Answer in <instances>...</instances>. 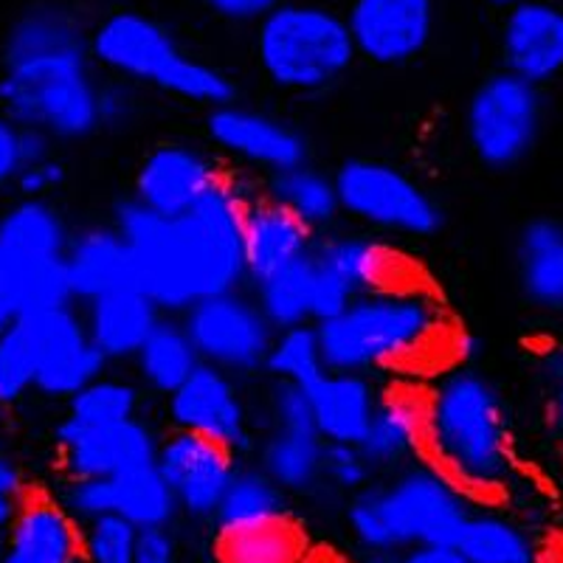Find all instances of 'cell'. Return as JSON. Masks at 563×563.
Here are the masks:
<instances>
[{
	"instance_id": "f6af8a7d",
	"label": "cell",
	"mask_w": 563,
	"mask_h": 563,
	"mask_svg": "<svg viewBox=\"0 0 563 563\" xmlns=\"http://www.w3.org/2000/svg\"><path fill=\"white\" fill-rule=\"evenodd\" d=\"M141 113L139 88L124 79H102V90H99V124L104 133H122V130L133 128V122Z\"/></svg>"
},
{
	"instance_id": "836d02e7",
	"label": "cell",
	"mask_w": 563,
	"mask_h": 563,
	"mask_svg": "<svg viewBox=\"0 0 563 563\" xmlns=\"http://www.w3.org/2000/svg\"><path fill=\"white\" fill-rule=\"evenodd\" d=\"M288 519V493L276 487L256 465H240L214 516L218 532L245 530Z\"/></svg>"
},
{
	"instance_id": "ffe728a7",
	"label": "cell",
	"mask_w": 563,
	"mask_h": 563,
	"mask_svg": "<svg viewBox=\"0 0 563 563\" xmlns=\"http://www.w3.org/2000/svg\"><path fill=\"white\" fill-rule=\"evenodd\" d=\"M43 330V358L37 372V395L48 400H65L79 395L88 384L102 378L108 361L93 346L77 305L54 310H37Z\"/></svg>"
},
{
	"instance_id": "7c38bea8",
	"label": "cell",
	"mask_w": 563,
	"mask_h": 563,
	"mask_svg": "<svg viewBox=\"0 0 563 563\" xmlns=\"http://www.w3.org/2000/svg\"><path fill=\"white\" fill-rule=\"evenodd\" d=\"M180 321L203 364L218 366L234 378L265 372L276 330L245 290L195 301Z\"/></svg>"
},
{
	"instance_id": "7dc6e473",
	"label": "cell",
	"mask_w": 563,
	"mask_h": 563,
	"mask_svg": "<svg viewBox=\"0 0 563 563\" xmlns=\"http://www.w3.org/2000/svg\"><path fill=\"white\" fill-rule=\"evenodd\" d=\"M32 490H29L26 474L20 462H14L7 451L0 449V532L12 525V519L26 505Z\"/></svg>"
},
{
	"instance_id": "f35d334b",
	"label": "cell",
	"mask_w": 563,
	"mask_h": 563,
	"mask_svg": "<svg viewBox=\"0 0 563 563\" xmlns=\"http://www.w3.org/2000/svg\"><path fill=\"white\" fill-rule=\"evenodd\" d=\"M144 395L141 386L122 375H108L85 386L65 404V417L79 426H119V422L139 420Z\"/></svg>"
},
{
	"instance_id": "9c48e42d",
	"label": "cell",
	"mask_w": 563,
	"mask_h": 563,
	"mask_svg": "<svg viewBox=\"0 0 563 563\" xmlns=\"http://www.w3.org/2000/svg\"><path fill=\"white\" fill-rule=\"evenodd\" d=\"M251 200L243 180L225 173L195 209L175 218L198 301L243 290L249 282L243 231Z\"/></svg>"
},
{
	"instance_id": "ab89813d",
	"label": "cell",
	"mask_w": 563,
	"mask_h": 563,
	"mask_svg": "<svg viewBox=\"0 0 563 563\" xmlns=\"http://www.w3.org/2000/svg\"><path fill=\"white\" fill-rule=\"evenodd\" d=\"M265 372L274 378V384H290L301 389L313 386L327 372L319 327L305 324L276 330Z\"/></svg>"
},
{
	"instance_id": "9f6ffc18",
	"label": "cell",
	"mask_w": 563,
	"mask_h": 563,
	"mask_svg": "<svg viewBox=\"0 0 563 563\" xmlns=\"http://www.w3.org/2000/svg\"><path fill=\"white\" fill-rule=\"evenodd\" d=\"M490 7H499V9H512V7H521V3H530V0H487Z\"/></svg>"
},
{
	"instance_id": "ac0fdd59",
	"label": "cell",
	"mask_w": 563,
	"mask_h": 563,
	"mask_svg": "<svg viewBox=\"0 0 563 563\" xmlns=\"http://www.w3.org/2000/svg\"><path fill=\"white\" fill-rule=\"evenodd\" d=\"M223 175L206 150L184 141H164L141 158L133 198L161 218H180L195 209Z\"/></svg>"
},
{
	"instance_id": "44dd1931",
	"label": "cell",
	"mask_w": 563,
	"mask_h": 563,
	"mask_svg": "<svg viewBox=\"0 0 563 563\" xmlns=\"http://www.w3.org/2000/svg\"><path fill=\"white\" fill-rule=\"evenodd\" d=\"M0 547L3 563H82V525L57 496L32 493L0 532Z\"/></svg>"
},
{
	"instance_id": "83f0119b",
	"label": "cell",
	"mask_w": 563,
	"mask_h": 563,
	"mask_svg": "<svg viewBox=\"0 0 563 563\" xmlns=\"http://www.w3.org/2000/svg\"><path fill=\"white\" fill-rule=\"evenodd\" d=\"M308 395L316 431L327 445H361L384 389L369 375L327 369L308 386Z\"/></svg>"
},
{
	"instance_id": "d4e9b609",
	"label": "cell",
	"mask_w": 563,
	"mask_h": 563,
	"mask_svg": "<svg viewBox=\"0 0 563 563\" xmlns=\"http://www.w3.org/2000/svg\"><path fill=\"white\" fill-rule=\"evenodd\" d=\"M82 319L102 358L108 364H122V361H135L164 313L144 290L128 285L82 305Z\"/></svg>"
},
{
	"instance_id": "484cf974",
	"label": "cell",
	"mask_w": 563,
	"mask_h": 563,
	"mask_svg": "<svg viewBox=\"0 0 563 563\" xmlns=\"http://www.w3.org/2000/svg\"><path fill=\"white\" fill-rule=\"evenodd\" d=\"M243 243L249 282L256 285L288 265L308 260L316 249V234L274 200L254 198L245 211Z\"/></svg>"
},
{
	"instance_id": "4dcf8cb0",
	"label": "cell",
	"mask_w": 563,
	"mask_h": 563,
	"mask_svg": "<svg viewBox=\"0 0 563 563\" xmlns=\"http://www.w3.org/2000/svg\"><path fill=\"white\" fill-rule=\"evenodd\" d=\"M90 48V23L68 3L37 0L9 23L0 48V63L37 57L52 52H82Z\"/></svg>"
},
{
	"instance_id": "4316f807",
	"label": "cell",
	"mask_w": 563,
	"mask_h": 563,
	"mask_svg": "<svg viewBox=\"0 0 563 563\" xmlns=\"http://www.w3.org/2000/svg\"><path fill=\"white\" fill-rule=\"evenodd\" d=\"M65 274H68L74 305H88L99 296L135 285L128 243L113 229V223L85 225L70 234L65 251Z\"/></svg>"
},
{
	"instance_id": "db71d44e",
	"label": "cell",
	"mask_w": 563,
	"mask_h": 563,
	"mask_svg": "<svg viewBox=\"0 0 563 563\" xmlns=\"http://www.w3.org/2000/svg\"><path fill=\"white\" fill-rule=\"evenodd\" d=\"M482 350L485 344L479 335L467 333V330H451L449 341H445V352L454 364H479Z\"/></svg>"
},
{
	"instance_id": "8d00e7d4",
	"label": "cell",
	"mask_w": 563,
	"mask_h": 563,
	"mask_svg": "<svg viewBox=\"0 0 563 563\" xmlns=\"http://www.w3.org/2000/svg\"><path fill=\"white\" fill-rule=\"evenodd\" d=\"M218 563H305L308 547L290 519L218 532Z\"/></svg>"
},
{
	"instance_id": "7402d4cb",
	"label": "cell",
	"mask_w": 563,
	"mask_h": 563,
	"mask_svg": "<svg viewBox=\"0 0 563 563\" xmlns=\"http://www.w3.org/2000/svg\"><path fill=\"white\" fill-rule=\"evenodd\" d=\"M456 547L471 563H552V544L544 525L493 501H476Z\"/></svg>"
},
{
	"instance_id": "4fadbf2b",
	"label": "cell",
	"mask_w": 563,
	"mask_h": 563,
	"mask_svg": "<svg viewBox=\"0 0 563 563\" xmlns=\"http://www.w3.org/2000/svg\"><path fill=\"white\" fill-rule=\"evenodd\" d=\"M206 133L220 153H225L243 167L265 173L268 178L290 167H299V164H308V135L294 122L271 113V110L240 104L238 99L209 110Z\"/></svg>"
},
{
	"instance_id": "30bf717a",
	"label": "cell",
	"mask_w": 563,
	"mask_h": 563,
	"mask_svg": "<svg viewBox=\"0 0 563 563\" xmlns=\"http://www.w3.org/2000/svg\"><path fill=\"white\" fill-rule=\"evenodd\" d=\"M333 178L341 211L378 234L426 240L445 223L440 200L389 161L346 158Z\"/></svg>"
},
{
	"instance_id": "74e56055",
	"label": "cell",
	"mask_w": 563,
	"mask_h": 563,
	"mask_svg": "<svg viewBox=\"0 0 563 563\" xmlns=\"http://www.w3.org/2000/svg\"><path fill=\"white\" fill-rule=\"evenodd\" d=\"M40 358V313H20V319L0 335V404L14 406L37 389Z\"/></svg>"
},
{
	"instance_id": "6f0895ef",
	"label": "cell",
	"mask_w": 563,
	"mask_h": 563,
	"mask_svg": "<svg viewBox=\"0 0 563 563\" xmlns=\"http://www.w3.org/2000/svg\"><path fill=\"white\" fill-rule=\"evenodd\" d=\"M0 563H3V547H0Z\"/></svg>"
},
{
	"instance_id": "e575fe53",
	"label": "cell",
	"mask_w": 563,
	"mask_h": 563,
	"mask_svg": "<svg viewBox=\"0 0 563 563\" xmlns=\"http://www.w3.org/2000/svg\"><path fill=\"white\" fill-rule=\"evenodd\" d=\"M110 485H113V516L133 525L135 530L173 527L180 516L178 501L155 462L113 476Z\"/></svg>"
},
{
	"instance_id": "cb8c5ba5",
	"label": "cell",
	"mask_w": 563,
	"mask_h": 563,
	"mask_svg": "<svg viewBox=\"0 0 563 563\" xmlns=\"http://www.w3.org/2000/svg\"><path fill=\"white\" fill-rule=\"evenodd\" d=\"M361 451L372 462L375 474H395L420 460L426 451V409L422 391L411 386H389L372 415L369 429L361 440Z\"/></svg>"
},
{
	"instance_id": "5b68a950",
	"label": "cell",
	"mask_w": 563,
	"mask_h": 563,
	"mask_svg": "<svg viewBox=\"0 0 563 563\" xmlns=\"http://www.w3.org/2000/svg\"><path fill=\"white\" fill-rule=\"evenodd\" d=\"M254 59L282 93L319 97L358 63L344 12L313 0H282L254 26Z\"/></svg>"
},
{
	"instance_id": "277c9868",
	"label": "cell",
	"mask_w": 563,
	"mask_h": 563,
	"mask_svg": "<svg viewBox=\"0 0 563 563\" xmlns=\"http://www.w3.org/2000/svg\"><path fill=\"white\" fill-rule=\"evenodd\" d=\"M90 59L104 77L214 110L234 102V82L218 65L195 57L178 34L139 9H113L90 23Z\"/></svg>"
},
{
	"instance_id": "f546056e",
	"label": "cell",
	"mask_w": 563,
	"mask_h": 563,
	"mask_svg": "<svg viewBox=\"0 0 563 563\" xmlns=\"http://www.w3.org/2000/svg\"><path fill=\"white\" fill-rule=\"evenodd\" d=\"M254 451L256 467L288 496H313L324 490L327 442L316 429L265 426Z\"/></svg>"
},
{
	"instance_id": "8992f818",
	"label": "cell",
	"mask_w": 563,
	"mask_h": 563,
	"mask_svg": "<svg viewBox=\"0 0 563 563\" xmlns=\"http://www.w3.org/2000/svg\"><path fill=\"white\" fill-rule=\"evenodd\" d=\"M99 77L90 48L52 52L0 63V110L18 128L57 141H85L102 133Z\"/></svg>"
},
{
	"instance_id": "680465c9",
	"label": "cell",
	"mask_w": 563,
	"mask_h": 563,
	"mask_svg": "<svg viewBox=\"0 0 563 563\" xmlns=\"http://www.w3.org/2000/svg\"><path fill=\"white\" fill-rule=\"evenodd\" d=\"M0 409H3V404H0Z\"/></svg>"
},
{
	"instance_id": "816d5d0a",
	"label": "cell",
	"mask_w": 563,
	"mask_h": 563,
	"mask_svg": "<svg viewBox=\"0 0 563 563\" xmlns=\"http://www.w3.org/2000/svg\"><path fill=\"white\" fill-rule=\"evenodd\" d=\"M361 563H471L456 544H422L409 550L386 552V555H364Z\"/></svg>"
},
{
	"instance_id": "1f68e13d",
	"label": "cell",
	"mask_w": 563,
	"mask_h": 563,
	"mask_svg": "<svg viewBox=\"0 0 563 563\" xmlns=\"http://www.w3.org/2000/svg\"><path fill=\"white\" fill-rule=\"evenodd\" d=\"M133 364L141 386H147L155 395L169 397L192 378V372L203 361L186 333L184 321L178 316H164L153 335L144 341Z\"/></svg>"
},
{
	"instance_id": "b9f144b4",
	"label": "cell",
	"mask_w": 563,
	"mask_h": 563,
	"mask_svg": "<svg viewBox=\"0 0 563 563\" xmlns=\"http://www.w3.org/2000/svg\"><path fill=\"white\" fill-rule=\"evenodd\" d=\"M375 482V467L366 460L361 445H327L324 454V490L355 496Z\"/></svg>"
},
{
	"instance_id": "bcb514c9",
	"label": "cell",
	"mask_w": 563,
	"mask_h": 563,
	"mask_svg": "<svg viewBox=\"0 0 563 563\" xmlns=\"http://www.w3.org/2000/svg\"><path fill=\"white\" fill-rule=\"evenodd\" d=\"M265 426H276V429H316L308 389L290 384H274L268 395V422Z\"/></svg>"
},
{
	"instance_id": "3957f363",
	"label": "cell",
	"mask_w": 563,
	"mask_h": 563,
	"mask_svg": "<svg viewBox=\"0 0 563 563\" xmlns=\"http://www.w3.org/2000/svg\"><path fill=\"white\" fill-rule=\"evenodd\" d=\"M476 501L431 460L375 479L344 505L346 532L364 555L422 544H456Z\"/></svg>"
},
{
	"instance_id": "52a82bcc",
	"label": "cell",
	"mask_w": 563,
	"mask_h": 563,
	"mask_svg": "<svg viewBox=\"0 0 563 563\" xmlns=\"http://www.w3.org/2000/svg\"><path fill=\"white\" fill-rule=\"evenodd\" d=\"M74 231L48 198H14L0 211V256L23 313L74 305L65 251Z\"/></svg>"
},
{
	"instance_id": "5bb4252c",
	"label": "cell",
	"mask_w": 563,
	"mask_h": 563,
	"mask_svg": "<svg viewBox=\"0 0 563 563\" xmlns=\"http://www.w3.org/2000/svg\"><path fill=\"white\" fill-rule=\"evenodd\" d=\"M167 417L173 429L206 437L238 456L256 445L249 400L238 378L218 366L200 364L192 378L167 397Z\"/></svg>"
},
{
	"instance_id": "d590c367",
	"label": "cell",
	"mask_w": 563,
	"mask_h": 563,
	"mask_svg": "<svg viewBox=\"0 0 563 563\" xmlns=\"http://www.w3.org/2000/svg\"><path fill=\"white\" fill-rule=\"evenodd\" d=\"M313 288L316 263L313 254H310L308 260L288 265L279 274L251 285V296H254L274 330H290V327L316 324Z\"/></svg>"
},
{
	"instance_id": "8fae6325",
	"label": "cell",
	"mask_w": 563,
	"mask_h": 563,
	"mask_svg": "<svg viewBox=\"0 0 563 563\" xmlns=\"http://www.w3.org/2000/svg\"><path fill=\"white\" fill-rule=\"evenodd\" d=\"M110 223L128 243L135 288L144 290L158 305L161 313L180 319L198 301V296L186 268L175 218H161L130 195L113 206Z\"/></svg>"
},
{
	"instance_id": "f5cc1de1",
	"label": "cell",
	"mask_w": 563,
	"mask_h": 563,
	"mask_svg": "<svg viewBox=\"0 0 563 563\" xmlns=\"http://www.w3.org/2000/svg\"><path fill=\"white\" fill-rule=\"evenodd\" d=\"M135 563H180V547L175 532L169 527L139 530Z\"/></svg>"
},
{
	"instance_id": "f1b7e54d",
	"label": "cell",
	"mask_w": 563,
	"mask_h": 563,
	"mask_svg": "<svg viewBox=\"0 0 563 563\" xmlns=\"http://www.w3.org/2000/svg\"><path fill=\"white\" fill-rule=\"evenodd\" d=\"M519 290L536 310L563 313V220L532 218L512 245Z\"/></svg>"
},
{
	"instance_id": "7bdbcfd3",
	"label": "cell",
	"mask_w": 563,
	"mask_h": 563,
	"mask_svg": "<svg viewBox=\"0 0 563 563\" xmlns=\"http://www.w3.org/2000/svg\"><path fill=\"white\" fill-rule=\"evenodd\" d=\"M532 378L541 389L552 434L563 445V344H547L532 358Z\"/></svg>"
},
{
	"instance_id": "ee69618b",
	"label": "cell",
	"mask_w": 563,
	"mask_h": 563,
	"mask_svg": "<svg viewBox=\"0 0 563 563\" xmlns=\"http://www.w3.org/2000/svg\"><path fill=\"white\" fill-rule=\"evenodd\" d=\"M57 499L82 527L113 516V485H110V479H65Z\"/></svg>"
},
{
	"instance_id": "d6a6232c",
	"label": "cell",
	"mask_w": 563,
	"mask_h": 563,
	"mask_svg": "<svg viewBox=\"0 0 563 563\" xmlns=\"http://www.w3.org/2000/svg\"><path fill=\"white\" fill-rule=\"evenodd\" d=\"M265 198L288 209L294 218L308 225L310 231H321L333 225L341 214L339 189L333 175L321 173L313 164H299L285 173H276L265 180Z\"/></svg>"
},
{
	"instance_id": "7a4b0ae2",
	"label": "cell",
	"mask_w": 563,
	"mask_h": 563,
	"mask_svg": "<svg viewBox=\"0 0 563 563\" xmlns=\"http://www.w3.org/2000/svg\"><path fill=\"white\" fill-rule=\"evenodd\" d=\"M316 327L327 369L369 378L429 358L434 350H445L451 335L442 299L415 276L358 296L344 313Z\"/></svg>"
},
{
	"instance_id": "2e32d148",
	"label": "cell",
	"mask_w": 563,
	"mask_h": 563,
	"mask_svg": "<svg viewBox=\"0 0 563 563\" xmlns=\"http://www.w3.org/2000/svg\"><path fill=\"white\" fill-rule=\"evenodd\" d=\"M155 465L167 479L178 510L195 521H214L220 501L240 471L234 451L178 429L161 437Z\"/></svg>"
},
{
	"instance_id": "e0dca14e",
	"label": "cell",
	"mask_w": 563,
	"mask_h": 563,
	"mask_svg": "<svg viewBox=\"0 0 563 563\" xmlns=\"http://www.w3.org/2000/svg\"><path fill=\"white\" fill-rule=\"evenodd\" d=\"M54 440L65 479H113L133 467L153 465L161 445V437L141 417L119 426H79L63 417Z\"/></svg>"
},
{
	"instance_id": "f907efd6",
	"label": "cell",
	"mask_w": 563,
	"mask_h": 563,
	"mask_svg": "<svg viewBox=\"0 0 563 563\" xmlns=\"http://www.w3.org/2000/svg\"><path fill=\"white\" fill-rule=\"evenodd\" d=\"M20 139H23V128H18V124L0 110V192L14 189L20 169H23Z\"/></svg>"
},
{
	"instance_id": "681fc988",
	"label": "cell",
	"mask_w": 563,
	"mask_h": 563,
	"mask_svg": "<svg viewBox=\"0 0 563 563\" xmlns=\"http://www.w3.org/2000/svg\"><path fill=\"white\" fill-rule=\"evenodd\" d=\"M282 0H198V7L206 9L211 18L238 23V26H256Z\"/></svg>"
},
{
	"instance_id": "60d3db41",
	"label": "cell",
	"mask_w": 563,
	"mask_h": 563,
	"mask_svg": "<svg viewBox=\"0 0 563 563\" xmlns=\"http://www.w3.org/2000/svg\"><path fill=\"white\" fill-rule=\"evenodd\" d=\"M139 530L119 516L82 527V563H135Z\"/></svg>"
},
{
	"instance_id": "6da1fadb",
	"label": "cell",
	"mask_w": 563,
	"mask_h": 563,
	"mask_svg": "<svg viewBox=\"0 0 563 563\" xmlns=\"http://www.w3.org/2000/svg\"><path fill=\"white\" fill-rule=\"evenodd\" d=\"M426 454L474 499H499L521 474L510 411L479 364H449L422 389Z\"/></svg>"
},
{
	"instance_id": "11a10c76",
	"label": "cell",
	"mask_w": 563,
	"mask_h": 563,
	"mask_svg": "<svg viewBox=\"0 0 563 563\" xmlns=\"http://www.w3.org/2000/svg\"><path fill=\"white\" fill-rule=\"evenodd\" d=\"M3 260V256H0ZM20 305L14 299V290L9 285V276H7V265H0V335L7 333L9 327L20 319Z\"/></svg>"
},
{
	"instance_id": "ba28073f",
	"label": "cell",
	"mask_w": 563,
	"mask_h": 563,
	"mask_svg": "<svg viewBox=\"0 0 563 563\" xmlns=\"http://www.w3.org/2000/svg\"><path fill=\"white\" fill-rule=\"evenodd\" d=\"M544 88L499 68L487 74L465 102L462 130L467 150L485 169L510 173L521 167L544 135Z\"/></svg>"
},
{
	"instance_id": "d6986e66",
	"label": "cell",
	"mask_w": 563,
	"mask_h": 563,
	"mask_svg": "<svg viewBox=\"0 0 563 563\" xmlns=\"http://www.w3.org/2000/svg\"><path fill=\"white\" fill-rule=\"evenodd\" d=\"M501 68L547 88L563 77V3L530 0L501 14Z\"/></svg>"
},
{
	"instance_id": "c3c4849f",
	"label": "cell",
	"mask_w": 563,
	"mask_h": 563,
	"mask_svg": "<svg viewBox=\"0 0 563 563\" xmlns=\"http://www.w3.org/2000/svg\"><path fill=\"white\" fill-rule=\"evenodd\" d=\"M63 184H65L63 161H59L57 155H52V158L37 161V164H26V167L20 169L14 189H18L20 198H48L52 200V195L57 192Z\"/></svg>"
},
{
	"instance_id": "603a6c76",
	"label": "cell",
	"mask_w": 563,
	"mask_h": 563,
	"mask_svg": "<svg viewBox=\"0 0 563 563\" xmlns=\"http://www.w3.org/2000/svg\"><path fill=\"white\" fill-rule=\"evenodd\" d=\"M313 263L319 274L341 285L352 299L389 288L409 276L404 256L372 231H346L316 240Z\"/></svg>"
},
{
	"instance_id": "9a60e30c",
	"label": "cell",
	"mask_w": 563,
	"mask_h": 563,
	"mask_svg": "<svg viewBox=\"0 0 563 563\" xmlns=\"http://www.w3.org/2000/svg\"><path fill=\"white\" fill-rule=\"evenodd\" d=\"M358 59L404 68L429 52L437 34V0H352L344 12Z\"/></svg>"
}]
</instances>
